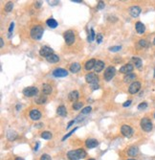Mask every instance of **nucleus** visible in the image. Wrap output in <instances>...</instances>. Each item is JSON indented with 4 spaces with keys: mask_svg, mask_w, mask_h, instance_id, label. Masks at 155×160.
<instances>
[{
    "mask_svg": "<svg viewBox=\"0 0 155 160\" xmlns=\"http://www.w3.org/2000/svg\"><path fill=\"white\" fill-rule=\"evenodd\" d=\"M44 30L40 25H35L32 28L31 32H30V36L33 40H39L43 36Z\"/></svg>",
    "mask_w": 155,
    "mask_h": 160,
    "instance_id": "2",
    "label": "nucleus"
},
{
    "mask_svg": "<svg viewBox=\"0 0 155 160\" xmlns=\"http://www.w3.org/2000/svg\"><path fill=\"white\" fill-rule=\"evenodd\" d=\"M3 46H4V40H3V38H0V47H3Z\"/></svg>",
    "mask_w": 155,
    "mask_h": 160,
    "instance_id": "48",
    "label": "nucleus"
},
{
    "mask_svg": "<svg viewBox=\"0 0 155 160\" xmlns=\"http://www.w3.org/2000/svg\"><path fill=\"white\" fill-rule=\"evenodd\" d=\"M73 2H75V3H82V0H72Z\"/></svg>",
    "mask_w": 155,
    "mask_h": 160,
    "instance_id": "50",
    "label": "nucleus"
},
{
    "mask_svg": "<svg viewBox=\"0 0 155 160\" xmlns=\"http://www.w3.org/2000/svg\"><path fill=\"white\" fill-rule=\"evenodd\" d=\"M154 77H155V69H154Z\"/></svg>",
    "mask_w": 155,
    "mask_h": 160,
    "instance_id": "56",
    "label": "nucleus"
},
{
    "mask_svg": "<svg viewBox=\"0 0 155 160\" xmlns=\"http://www.w3.org/2000/svg\"><path fill=\"white\" fill-rule=\"evenodd\" d=\"M16 160H24V159L21 158V157H16Z\"/></svg>",
    "mask_w": 155,
    "mask_h": 160,
    "instance_id": "53",
    "label": "nucleus"
},
{
    "mask_svg": "<svg viewBox=\"0 0 155 160\" xmlns=\"http://www.w3.org/2000/svg\"><path fill=\"white\" fill-rule=\"evenodd\" d=\"M103 8H104V3L103 1H100L99 4H98L97 9H98V10H102V9H103Z\"/></svg>",
    "mask_w": 155,
    "mask_h": 160,
    "instance_id": "42",
    "label": "nucleus"
},
{
    "mask_svg": "<svg viewBox=\"0 0 155 160\" xmlns=\"http://www.w3.org/2000/svg\"><path fill=\"white\" fill-rule=\"evenodd\" d=\"M135 29H136V31L138 34L142 35V34H144L145 31V26L142 22L138 21V22L135 24Z\"/></svg>",
    "mask_w": 155,
    "mask_h": 160,
    "instance_id": "17",
    "label": "nucleus"
},
{
    "mask_svg": "<svg viewBox=\"0 0 155 160\" xmlns=\"http://www.w3.org/2000/svg\"><path fill=\"white\" fill-rule=\"evenodd\" d=\"M99 85H98V84H92V89H99Z\"/></svg>",
    "mask_w": 155,
    "mask_h": 160,
    "instance_id": "47",
    "label": "nucleus"
},
{
    "mask_svg": "<svg viewBox=\"0 0 155 160\" xmlns=\"http://www.w3.org/2000/svg\"><path fill=\"white\" fill-rule=\"evenodd\" d=\"M95 38H96V35H95V32H94V30L93 29H91L90 30V34L88 35V37H87V40L89 42H92L93 41Z\"/></svg>",
    "mask_w": 155,
    "mask_h": 160,
    "instance_id": "32",
    "label": "nucleus"
},
{
    "mask_svg": "<svg viewBox=\"0 0 155 160\" xmlns=\"http://www.w3.org/2000/svg\"><path fill=\"white\" fill-rule=\"evenodd\" d=\"M86 156V152L82 149H78L70 150L67 152V157L69 160H80L84 158Z\"/></svg>",
    "mask_w": 155,
    "mask_h": 160,
    "instance_id": "1",
    "label": "nucleus"
},
{
    "mask_svg": "<svg viewBox=\"0 0 155 160\" xmlns=\"http://www.w3.org/2000/svg\"><path fill=\"white\" fill-rule=\"evenodd\" d=\"M64 40L67 45H72L75 42V33L72 30H68L64 33Z\"/></svg>",
    "mask_w": 155,
    "mask_h": 160,
    "instance_id": "5",
    "label": "nucleus"
},
{
    "mask_svg": "<svg viewBox=\"0 0 155 160\" xmlns=\"http://www.w3.org/2000/svg\"><path fill=\"white\" fill-rule=\"evenodd\" d=\"M98 141L96 139H93V138H90V139H87L85 141V146L88 148V149H93V148H96L98 146Z\"/></svg>",
    "mask_w": 155,
    "mask_h": 160,
    "instance_id": "15",
    "label": "nucleus"
},
{
    "mask_svg": "<svg viewBox=\"0 0 155 160\" xmlns=\"http://www.w3.org/2000/svg\"><path fill=\"white\" fill-rule=\"evenodd\" d=\"M121 132L124 136H126L127 138H130L133 135V129H131V126H127V125H124L122 126L121 128Z\"/></svg>",
    "mask_w": 155,
    "mask_h": 160,
    "instance_id": "8",
    "label": "nucleus"
},
{
    "mask_svg": "<svg viewBox=\"0 0 155 160\" xmlns=\"http://www.w3.org/2000/svg\"><path fill=\"white\" fill-rule=\"evenodd\" d=\"M138 152H139L138 147H135V146L130 147L129 150H128V152H127V153H128L129 156H136L137 155H138Z\"/></svg>",
    "mask_w": 155,
    "mask_h": 160,
    "instance_id": "24",
    "label": "nucleus"
},
{
    "mask_svg": "<svg viewBox=\"0 0 155 160\" xmlns=\"http://www.w3.org/2000/svg\"><path fill=\"white\" fill-rule=\"evenodd\" d=\"M133 69H134L133 64L127 63V64H124V66H122V67L120 68V72L121 73H124V74H130L131 72L133 71Z\"/></svg>",
    "mask_w": 155,
    "mask_h": 160,
    "instance_id": "13",
    "label": "nucleus"
},
{
    "mask_svg": "<svg viewBox=\"0 0 155 160\" xmlns=\"http://www.w3.org/2000/svg\"><path fill=\"white\" fill-rule=\"evenodd\" d=\"M46 24L52 29H55V28H56V26H58V22H56V20L52 18V17L46 20Z\"/></svg>",
    "mask_w": 155,
    "mask_h": 160,
    "instance_id": "25",
    "label": "nucleus"
},
{
    "mask_svg": "<svg viewBox=\"0 0 155 160\" xmlns=\"http://www.w3.org/2000/svg\"><path fill=\"white\" fill-rule=\"evenodd\" d=\"M140 89H141V83L139 81H133L128 87V91L131 94H136Z\"/></svg>",
    "mask_w": 155,
    "mask_h": 160,
    "instance_id": "11",
    "label": "nucleus"
},
{
    "mask_svg": "<svg viewBox=\"0 0 155 160\" xmlns=\"http://www.w3.org/2000/svg\"><path fill=\"white\" fill-rule=\"evenodd\" d=\"M40 160H52V158H51V156L49 155H47V153H43V155H41Z\"/></svg>",
    "mask_w": 155,
    "mask_h": 160,
    "instance_id": "39",
    "label": "nucleus"
},
{
    "mask_svg": "<svg viewBox=\"0 0 155 160\" xmlns=\"http://www.w3.org/2000/svg\"><path fill=\"white\" fill-rule=\"evenodd\" d=\"M154 117H155V114H154Z\"/></svg>",
    "mask_w": 155,
    "mask_h": 160,
    "instance_id": "58",
    "label": "nucleus"
},
{
    "mask_svg": "<svg viewBox=\"0 0 155 160\" xmlns=\"http://www.w3.org/2000/svg\"><path fill=\"white\" fill-rule=\"evenodd\" d=\"M135 79H136V75L130 73V74H126V76H124V83H129V81H134Z\"/></svg>",
    "mask_w": 155,
    "mask_h": 160,
    "instance_id": "27",
    "label": "nucleus"
},
{
    "mask_svg": "<svg viewBox=\"0 0 155 160\" xmlns=\"http://www.w3.org/2000/svg\"><path fill=\"white\" fill-rule=\"evenodd\" d=\"M38 148H39V143L37 142V146H35V148H34V150H35V152H37V150H38Z\"/></svg>",
    "mask_w": 155,
    "mask_h": 160,
    "instance_id": "46",
    "label": "nucleus"
},
{
    "mask_svg": "<svg viewBox=\"0 0 155 160\" xmlns=\"http://www.w3.org/2000/svg\"><path fill=\"white\" fill-rule=\"evenodd\" d=\"M68 98H69L70 101L72 102H76L78 99L80 98V93L77 91V90H74V91H71L68 95Z\"/></svg>",
    "mask_w": 155,
    "mask_h": 160,
    "instance_id": "19",
    "label": "nucleus"
},
{
    "mask_svg": "<svg viewBox=\"0 0 155 160\" xmlns=\"http://www.w3.org/2000/svg\"><path fill=\"white\" fill-rule=\"evenodd\" d=\"M140 125H141V128L143 131H147V132H150L152 131V123H151V121L147 118V117H145V118H143L141 120V123H140Z\"/></svg>",
    "mask_w": 155,
    "mask_h": 160,
    "instance_id": "3",
    "label": "nucleus"
},
{
    "mask_svg": "<svg viewBox=\"0 0 155 160\" xmlns=\"http://www.w3.org/2000/svg\"><path fill=\"white\" fill-rule=\"evenodd\" d=\"M37 93H38V89L35 86H29L23 89V94L26 97H34V96L37 95Z\"/></svg>",
    "mask_w": 155,
    "mask_h": 160,
    "instance_id": "6",
    "label": "nucleus"
},
{
    "mask_svg": "<svg viewBox=\"0 0 155 160\" xmlns=\"http://www.w3.org/2000/svg\"><path fill=\"white\" fill-rule=\"evenodd\" d=\"M77 129H78V128H75L74 129H72V131H71L69 132V133L66 134V135H65V136H63V138H62V141H65V139H67L68 137L71 136V135H72V134L74 133V132H75V131H77Z\"/></svg>",
    "mask_w": 155,
    "mask_h": 160,
    "instance_id": "37",
    "label": "nucleus"
},
{
    "mask_svg": "<svg viewBox=\"0 0 155 160\" xmlns=\"http://www.w3.org/2000/svg\"><path fill=\"white\" fill-rule=\"evenodd\" d=\"M41 5H42V2L41 1H35V8H40Z\"/></svg>",
    "mask_w": 155,
    "mask_h": 160,
    "instance_id": "44",
    "label": "nucleus"
},
{
    "mask_svg": "<svg viewBox=\"0 0 155 160\" xmlns=\"http://www.w3.org/2000/svg\"><path fill=\"white\" fill-rule=\"evenodd\" d=\"M53 91L52 86L48 83H43L42 84V93L44 95H49L51 94Z\"/></svg>",
    "mask_w": 155,
    "mask_h": 160,
    "instance_id": "18",
    "label": "nucleus"
},
{
    "mask_svg": "<svg viewBox=\"0 0 155 160\" xmlns=\"http://www.w3.org/2000/svg\"><path fill=\"white\" fill-rule=\"evenodd\" d=\"M46 101H47L46 95H43V94L35 98V103H37V105H42V104H44V103H45Z\"/></svg>",
    "mask_w": 155,
    "mask_h": 160,
    "instance_id": "26",
    "label": "nucleus"
},
{
    "mask_svg": "<svg viewBox=\"0 0 155 160\" xmlns=\"http://www.w3.org/2000/svg\"><path fill=\"white\" fill-rule=\"evenodd\" d=\"M7 137H8V139L10 140V141H14V140H16V137H17V133H16V131H8V133H7Z\"/></svg>",
    "mask_w": 155,
    "mask_h": 160,
    "instance_id": "28",
    "label": "nucleus"
},
{
    "mask_svg": "<svg viewBox=\"0 0 155 160\" xmlns=\"http://www.w3.org/2000/svg\"><path fill=\"white\" fill-rule=\"evenodd\" d=\"M96 40H97V42L98 43H101V42L103 41V35L102 34H97V36H96Z\"/></svg>",
    "mask_w": 155,
    "mask_h": 160,
    "instance_id": "40",
    "label": "nucleus"
},
{
    "mask_svg": "<svg viewBox=\"0 0 155 160\" xmlns=\"http://www.w3.org/2000/svg\"><path fill=\"white\" fill-rule=\"evenodd\" d=\"M37 126V128H41V126H43V124H37V125H35Z\"/></svg>",
    "mask_w": 155,
    "mask_h": 160,
    "instance_id": "51",
    "label": "nucleus"
},
{
    "mask_svg": "<svg viewBox=\"0 0 155 160\" xmlns=\"http://www.w3.org/2000/svg\"><path fill=\"white\" fill-rule=\"evenodd\" d=\"M139 45L141 47H143V48H147V47H148V42L145 40H139Z\"/></svg>",
    "mask_w": 155,
    "mask_h": 160,
    "instance_id": "34",
    "label": "nucleus"
},
{
    "mask_svg": "<svg viewBox=\"0 0 155 160\" xmlns=\"http://www.w3.org/2000/svg\"><path fill=\"white\" fill-rule=\"evenodd\" d=\"M122 49V46H111L108 48L110 52H119Z\"/></svg>",
    "mask_w": 155,
    "mask_h": 160,
    "instance_id": "35",
    "label": "nucleus"
},
{
    "mask_svg": "<svg viewBox=\"0 0 155 160\" xmlns=\"http://www.w3.org/2000/svg\"><path fill=\"white\" fill-rule=\"evenodd\" d=\"M20 107H21V105H16V109H17V110H18Z\"/></svg>",
    "mask_w": 155,
    "mask_h": 160,
    "instance_id": "52",
    "label": "nucleus"
},
{
    "mask_svg": "<svg viewBox=\"0 0 155 160\" xmlns=\"http://www.w3.org/2000/svg\"><path fill=\"white\" fill-rule=\"evenodd\" d=\"M41 138H43V139H46V140H49L52 138V133L49 131H43L42 133H41Z\"/></svg>",
    "mask_w": 155,
    "mask_h": 160,
    "instance_id": "31",
    "label": "nucleus"
},
{
    "mask_svg": "<svg viewBox=\"0 0 155 160\" xmlns=\"http://www.w3.org/2000/svg\"><path fill=\"white\" fill-rule=\"evenodd\" d=\"M75 122H76V121H75V120H72V121H70V122H69V123H68L67 129H69V128H70V126H72V125H73V124H74V123H75Z\"/></svg>",
    "mask_w": 155,
    "mask_h": 160,
    "instance_id": "45",
    "label": "nucleus"
},
{
    "mask_svg": "<svg viewBox=\"0 0 155 160\" xmlns=\"http://www.w3.org/2000/svg\"><path fill=\"white\" fill-rule=\"evenodd\" d=\"M70 72H72V73H78L80 70V64L79 62H74L71 64L70 68H69Z\"/></svg>",
    "mask_w": 155,
    "mask_h": 160,
    "instance_id": "22",
    "label": "nucleus"
},
{
    "mask_svg": "<svg viewBox=\"0 0 155 160\" xmlns=\"http://www.w3.org/2000/svg\"><path fill=\"white\" fill-rule=\"evenodd\" d=\"M69 72L67 70H65L63 68H56L53 71V76L56 78H63V77H67Z\"/></svg>",
    "mask_w": 155,
    "mask_h": 160,
    "instance_id": "7",
    "label": "nucleus"
},
{
    "mask_svg": "<svg viewBox=\"0 0 155 160\" xmlns=\"http://www.w3.org/2000/svg\"><path fill=\"white\" fill-rule=\"evenodd\" d=\"M48 3L50 5H56L58 3V1H53V2H51V1H48Z\"/></svg>",
    "mask_w": 155,
    "mask_h": 160,
    "instance_id": "49",
    "label": "nucleus"
},
{
    "mask_svg": "<svg viewBox=\"0 0 155 160\" xmlns=\"http://www.w3.org/2000/svg\"><path fill=\"white\" fill-rule=\"evenodd\" d=\"M153 44L155 45V38H154V40H153Z\"/></svg>",
    "mask_w": 155,
    "mask_h": 160,
    "instance_id": "54",
    "label": "nucleus"
},
{
    "mask_svg": "<svg viewBox=\"0 0 155 160\" xmlns=\"http://www.w3.org/2000/svg\"><path fill=\"white\" fill-rule=\"evenodd\" d=\"M56 113H58V115L59 116H66L67 115V109L66 107H64V105H59V107H58V109H56Z\"/></svg>",
    "mask_w": 155,
    "mask_h": 160,
    "instance_id": "20",
    "label": "nucleus"
},
{
    "mask_svg": "<svg viewBox=\"0 0 155 160\" xmlns=\"http://www.w3.org/2000/svg\"><path fill=\"white\" fill-rule=\"evenodd\" d=\"M148 107V103L147 102H144V103H141L139 105H138V109L139 110H142V109H145Z\"/></svg>",
    "mask_w": 155,
    "mask_h": 160,
    "instance_id": "36",
    "label": "nucleus"
},
{
    "mask_svg": "<svg viewBox=\"0 0 155 160\" xmlns=\"http://www.w3.org/2000/svg\"><path fill=\"white\" fill-rule=\"evenodd\" d=\"M116 74V69L114 66H109V67H107L105 69V71H104V74H103V78L104 80L106 81H109L113 79V77L115 76Z\"/></svg>",
    "mask_w": 155,
    "mask_h": 160,
    "instance_id": "4",
    "label": "nucleus"
},
{
    "mask_svg": "<svg viewBox=\"0 0 155 160\" xmlns=\"http://www.w3.org/2000/svg\"><path fill=\"white\" fill-rule=\"evenodd\" d=\"M88 160H95V159H93V158H90V159H88Z\"/></svg>",
    "mask_w": 155,
    "mask_h": 160,
    "instance_id": "55",
    "label": "nucleus"
},
{
    "mask_svg": "<svg viewBox=\"0 0 155 160\" xmlns=\"http://www.w3.org/2000/svg\"><path fill=\"white\" fill-rule=\"evenodd\" d=\"M30 118L34 121H37L41 118V113L37 109H32L30 112Z\"/></svg>",
    "mask_w": 155,
    "mask_h": 160,
    "instance_id": "14",
    "label": "nucleus"
},
{
    "mask_svg": "<svg viewBox=\"0 0 155 160\" xmlns=\"http://www.w3.org/2000/svg\"><path fill=\"white\" fill-rule=\"evenodd\" d=\"M91 107H84L83 109L82 110V114H88V113H90V111H91Z\"/></svg>",
    "mask_w": 155,
    "mask_h": 160,
    "instance_id": "38",
    "label": "nucleus"
},
{
    "mask_svg": "<svg viewBox=\"0 0 155 160\" xmlns=\"http://www.w3.org/2000/svg\"><path fill=\"white\" fill-rule=\"evenodd\" d=\"M14 23L12 22V23L10 24V27H9V38L11 37L12 32H13V30H14Z\"/></svg>",
    "mask_w": 155,
    "mask_h": 160,
    "instance_id": "41",
    "label": "nucleus"
},
{
    "mask_svg": "<svg viewBox=\"0 0 155 160\" xmlns=\"http://www.w3.org/2000/svg\"><path fill=\"white\" fill-rule=\"evenodd\" d=\"M82 107H83V104H82V102H75L73 104V105H72V107L75 110H80Z\"/></svg>",
    "mask_w": 155,
    "mask_h": 160,
    "instance_id": "33",
    "label": "nucleus"
},
{
    "mask_svg": "<svg viewBox=\"0 0 155 160\" xmlns=\"http://www.w3.org/2000/svg\"><path fill=\"white\" fill-rule=\"evenodd\" d=\"M96 62H97V60L95 59H89L85 63V65H84V68H85V70H91L92 68H94L95 67V64H96Z\"/></svg>",
    "mask_w": 155,
    "mask_h": 160,
    "instance_id": "16",
    "label": "nucleus"
},
{
    "mask_svg": "<svg viewBox=\"0 0 155 160\" xmlns=\"http://www.w3.org/2000/svg\"><path fill=\"white\" fill-rule=\"evenodd\" d=\"M128 160H136V159H128Z\"/></svg>",
    "mask_w": 155,
    "mask_h": 160,
    "instance_id": "57",
    "label": "nucleus"
},
{
    "mask_svg": "<svg viewBox=\"0 0 155 160\" xmlns=\"http://www.w3.org/2000/svg\"><path fill=\"white\" fill-rule=\"evenodd\" d=\"M85 80H86V81H87L88 83L97 84L98 81H99V78H98L96 73H88V74H86Z\"/></svg>",
    "mask_w": 155,
    "mask_h": 160,
    "instance_id": "9",
    "label": "nucleus"
},
{
    "mask_svg": "<svg viewBox=\"0 0 155 160\" xmlns=\"http://www.w3.org/2000/svg\"><path fill=\"white\" fill-rule=\"evenodd\" d=\"M141 8L139 7V6H132V7L129 8V14L130 16L132 17H137L140 16V14H141Z\"/></svg>",
    "mask_w": 155,
    "mask_h": 160,
    "instance_id": "12",
    "label": "nucleus"
},
{
    "mask_svg": "<svg viewBox=\"0 0 155 160\" xmlns=\"http://www.w3.org/2000/svg\"><path fill=\"white\" fill-rule=\"evenodd\" d=\"M46 59H47V62L50 63H55V62H58L59 60V57L58 55H56V54H52V55H50L49 57H47Z\"/></svg>",
    "mask_w": 155,
    "mask_h": 160,
    "instance_id": "23",
    "label": "nucleus"
},
{
    "mask_svg": "<svg viewBox=\"0 0 155 160\" xmlns=\"http://www.w3.org/2000/svg\"><path fill=\"white\" fill-rule=\"evenodd\" d=\"M13 8H14V3L12 1H9L7 4L5 5V11L7 13H10V12L13 11Z\"/></svg>",
    "mask_w": 155,
    "mask_h": 160,
    "instance_id": "30",
    "label": "nucleus"
},
{
    "mask_svg": "<svg viewBox=\"0 0 155 160\" xmlns=\"http://www.w3.org/2000/svg\"><path fill=\"white\" fill-rule=\"evenodd\" d=\"M104 67V62H102V60H97V62H96V64H95V72L96 73H99V72H101L103 69Z\"/></svg>",
    "mask_w": 155,
    "mask_h": 160,
    "instance_id": "21",
    "label": "nucleus"
},
{
    "mask_svg": "<svg viewBox=\"0 0 155 160\" xmlns=\"http://www.w3.org/2000/svg\"><path fill=\"white\" fill-rule=\"evenodd\" d=\"M54 54V51L52 48H50L48 46H42L41 47V49L39 50V55L41 57H44V58H47V57H49L50 55H52Z\"/></svg>",
    "mask_w": 155,
    "mask_h": 160,
    "instance_id": "10",
    "label": "nucleus"
},
{
    "mask_svg": "<svg viewBox=\"0 0 155 160\" xmlns=\"http://www.w3.org/2000/svg\"><path fill=\"white\" fill-rule=\"evenodd\" d=\"M132 62L135 63V66L137 68H141L142 67V59H140V58H138V57H133L132 58Z\"/></svg>",
    "mask_w": 155,
    "mask_h": 160,
    "instance_id": "29",
    "label": "nucleus"
},
{
    "mask_svg": "<svg viewBox=\"0 0 155 160\" xmlns=\"http://www.w3.org/2000/svg\"><path fill=\"white\" fill-rule=\"evenodd\" d=\"M131 103H132V101H131V100H128V101H126V103H124V104H123V107H129V105H131Z\"/></svg>",
    "mask_w": 155,
    "mask_h": 160,
    "instance_id": "43",
    "label": "nucleus"
}]
</instances>
